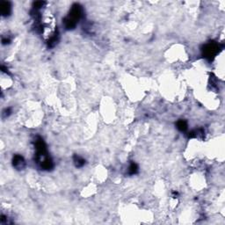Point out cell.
Segmentation results:
<instances>
[{"label": "cell", "instance_id": "cell-4", "mask_svg": "<svg viewBox=\"0 0 225 225\" xmlns=\"http://www.w3.org/2000/svg\"><path fill=\"white\" fill-rule=\"evenodd\" d=\"M0 10H1V13H2L3 16H9L10 13H11V10H12L11 3L8 2V1L1 2L0 3Z\"/></svg>", "mask_w": 225, "mask_h": 225}, {"label": "cell", "instance_id": "cell-11", "mask_svg": "<svg viewBox=\"0 0 225 225\" xmlns=\"http://www.w3.org/2000/svg\"><path fill=\"white\" fill-rule=\"evenodd\" d=\"M11 108H7V109H5V111L4 112V114L5 115V116H9L10 114H11Z\"/></svg>", "mask_w": 225, "mask_h": 225}, {"label": "cell", "instance_id": "cell-5", "mask_svg": "<svg viewBox=\"0 0 225 225\" xmlns=\"http://www.w3.org/2000/svg\"><path fill=\"white\" fill-rule=\"evenodd\" d=\"M58 38H59V35H58V32H57V30L56 31H55L54 33L49 37V39H48V47H50V48H52V47H54L56 43H57V41H58Z\"/></svg>", "mask_w": 225, "mask_h": 225}, {"label": "cell", "instance_id": "cell-7", "mask_svg": "<svg viewBox=\"0 0 225 225\" xmlns=\"http://www.w3.org/2000/svg\"><path fill=\"white\" fill-rule=\"evenodd\" d=\"M177 128L179 131H182V132L186 131L187 129V121H184V120L178 121L177 122Z\"/></svg>", "mask_w": 225, "mask_h": 225}, {"label": "cell", "instance_id": "cell-6", "mask_svg": "<svg viewBox=\"0 0 225 225\" xmlns=\"http://www.w3.org/2000/svg\"><path fill=\"white\" fill-rule=\"evenodd\" d=\"M73 160H74V164L77 167H82L85 164V160L78 155H75L73 158Z\"/></svg>", "mask_w": 225, "mask_h": 225}, {"label": "cell", "instance_id": "cell-3", "mask_svg": "<svg viewBox=\"0 0 225 225\" xmlns=\"http://www.w3.org/2000/svg\"><path fill=\"white\" fill-rule=\"evenodd\" d=\"M13 164L18 170H22L26 165V162L22 156L15 155L13 158Z\"/></svg>", "mask_w": 225, "mask_h": 225}, {"label": "cell", "instance_id": "cell-2", "mask_svg": "<svg viewBox=\"0 0 225 225\" xmlns=\"http://www.w3.org/2000/svg\"><path fill=\"white\" fill-rule=\"evenodd\" d=\"M219 50V45L216 42H209V44L205 45L202 49L203 51V56L209 60H212Z\"/></svg>", "mask_w": 225, "mask_h": 225}, {"label": "cell", "instance_id": "cell-8", "mask_svg": "<svg viewBox=\"0 0 225 225\" xmlns=\"http://www.w3.org/2000/svg\"><path fill=\"white\" fill-rule=\"evenodd\" d=\"M137 172H138V166L135 163L132 162L129 167V173L130 175H134L136 174Z\"/></svg>", "mask_w": 225, "mask_h": 225}, {"label": "cell", "instance_id": "cell-9", "mask_svg": "<svg viewBox=\"0 0 225 225\" xmlns=\"http://www.w3.org/2000/svg\"><path fill=\"white\" fill-rule=\"evenodd\" d=\"M45 4H46V2H44V1H37V2L33 3V7L34 10H39V9L42 8Z\"/></svg>", "mask_w": 225, "mask_h": 225}, {"label": "cell", "instance_id": "cell-1", "mask_svg": "<svg viewBox=\"0 0 225 225\" xmlns=\"http://www.w3.org/2000/svg\"><path fill=\"white\" fill-rule=\"evenodd\" d=\"M82 15H83L82 6L78 4H74L70 11V13L68 14V16L65 17L64 19L65 28L67 30L74 29L75 27L77 26V23L81 19Z\"/></svg>", "mask_w": 225, "mask_h": 225}, {"label": "cell", "instance_id": "cell-10", "mask_svg": "<svg viewBox=\"0 0 225 225\" xmlns=\"http://www.w3.org/2000/svg\"><path fill=\"white\" fill-rule=\"evenodd\" d=\"M2 42H3V44H8V43H10V39H8V38H3L2 39Z\"/></svg>", "mask_w": 225, "mask_h": 225}]
</instances>
